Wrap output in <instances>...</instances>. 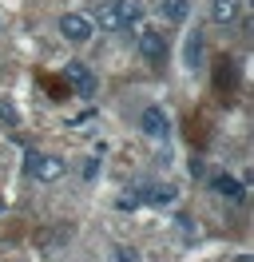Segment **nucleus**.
<instances>
[{"mask_svg": "<svg viewBox=\"0 0 254 262\" xmlns=\"http://www.w3.org/2000/svg\"><path fill=\"white\" fill-rule=\"evenodd\" d=\"M139 20H143V4L139 0H108L92 24H99L103 32H119V28H135Z\"/></svg>", "mask_w": 254, "mask_h": 262, "instance_id": "obj_1", "label": "nucleus"}, {"mask_svg": "<svg viewBox=\"0 0 254 262\" xmlns=\"http://www.w3.org/2000/svg\"><path fill=\"white\" fill-rule=\"evenodd\" d=\"M64 171H68V163H64L60 155H40V151H32L28 167H24V175H28V179H40V183L64 179Z\"/></svg>", "mask_w": 254, "mask_h": 262, "instance_id": "obj_2", "label": "nucleus"}, {"mask_svg": "<svg viewBox=\"0 0 254 262\" xmlns=\"http://www.w3.org/2000/svg\"><path fill=\"white\" fill-rule=\"evenodd\" d=\"M60 36L68 44H88L95 36V24H92V16H83V12H64L60 16Z\"/></svg>", "mask_w": 254, "mask_h": 262, "instance_id": "obj_3", "label": "nucleus"}, {"mask_svg": "<svg viewBox=\"0 0 254 262\" xmlns=\"http://www.w3.org/2000/svg\"><path fill=\"white\" fill-rule=\"evenodd\" d=\"M139 56L147 64H163L167 60V36L159 32V28H143L139 32Z\"/></svg>", "mask_w": 254, "mask_h": 262, "instance_id": "obj_4", "label": "nucleus"}, {"mask_svg": "<svg viewBox=\"0 0 254 262\" xmlns=\"http://www.w3.org/2000/svg\"><path fill=\"white\" fill-rule=\"evenodd\" d=\"M64 80L72 83L76 96H95V76H92V68H88V64H79V60L64 64Z\"/></svg>", "mask_w": 254, "mask_h": 262, "instance_id": "obj_5", "label": "nucleus"}, {"mask_svg": "<svg viewBox=\"0 0 254 262\" xmlns=\"http://www.w3.org/2000/svg\"><path fill=\"white\" fill-rule=\"evenodd\" d=\"M139 131L147 135V139H167V131H171V123H167V112H163V107H143V115H139Z\"/></svg>", "mask_w": 254, "mask_h": 262, "instance_id": "obj_6", "label": "nucleus"}, {"mask_svg": "<svg viewBox=\"0 0 254 262\" xmlns=\"http://www.w3.org/2000/svg\"><path fill=\"white\" fill-rule=\"evenodd\" d=\"M210 187H215L222 199H230V203H242V199H246V187H242V179L226 175V171H222V175H215V179H210Z\"/></svg>", "mask_w": 254, "mask_h": 262, "instance_id": "obj_7", "label": "nucleus"}, {"mask_svg": "<svg viewBox=\"0 0 254 262\" xmlns=\"http://www.w3.org/2000/svg\"><path fill=\"white\" fill-rule=\"evenodd\" d=\"M238 12H242V0H210V20L215 24H235L238 20Z\"/></svg>", "mask_w": 254, "mask_h": 262, "instance_id": "obj_8", "label": "nucleus"}, {"mask_svg": "<svg viewBox=\"0 0 254 262\" xmlns=\"http://www.w3.org/2000/svg\"><path fill=\"white\" fill-rule=\"evenodd\" d=\"M139 199L143 203H155V207H171L175 199H179V191H175L171 183H167V187L159 183V187H139Z\"/></svg>", "mask_w": 254, "mask_h": 262, "instance_id": "obj_9", "label": "nucleus"}, {"mask_svg": "<svg viewBox=\"0 0 254 262\" xmlns=\"http://www.w3.org/2000/svg\"><path fill=\"white\" fill-rule=\"evenodd\" d=\"M159 12H163L167 24H183V20L190 16V0H163V4H159Z\"/></svg>", "mask_w": 254, "mask_h": 262, "instance_id": "obj_10", "label": "nucleus"}, {"mask_svg": "<svg viewBox=\"0 0 254 262\" xmlns=\"http://www.w3.org/2000/svg\"><path fill=\"white\" fill-rule=\"evenodd\" d=\"M20 123V112H16L12 96H0V127H16Z\"/></svg>", "mask_w": 254, "mask_h": 262, "instance_id": "obj_11", "label": "nucleus"}, {"mask_svg": "<svg viewBox=\"0 0 254 262\" xmlns=\"http://www.w3.org/2000/svg\"><path fill=\"white\" fill-rule=\"evenodd\" d=\"M199 52H203V36H199V32H190V36H187V68L199 64Z\"/></svg>", "mask_w": 254, "mask_h": 262, "instance_id": "obj_12", "label": "nucleus"}, {"mask_svg": "<svg viewBox=\"0 0 254 262\" xmlns=\"http://www.w3.org/2000/svg\"><path fill=\"white\" fill-rule=\"evenodd\" d=\"M111 262H139V254H131V250H115V258Z\"/></svg>", "mask_w": 254, "mask_h": 262, "instance_id": "obj_13", "label": "nucleus"}, {"mask_svg": "<svg viewBox=\"0 0 254 262\" xmlns=\"http://www.w3.org/2000/svg\"><path fill=\"white\" fill-rule=\"evenodd\" d=\"M95 171H99V163H95V159H88V163H83V179H95Z\"/></svg>", "mask_w": 254, "mask_h": 262, "instance_id": "obj_14", "label": "nucleus"}]
</instances>
